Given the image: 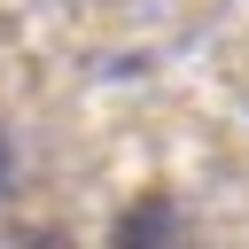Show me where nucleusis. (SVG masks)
<instances>
[{
	"label": "nucleus",
	"instance_id": "obj_1",
	"mask_svg": "<svg viewBox=\"0 0 249 249\" xmlns=\"http://www.w3.org/2000/svg\"><path fill=\"white\" fill-rule=\"evenodd\" d=\"M0 163H8V156H0Z\"/></svg>",
	"mask_w": 249,
	"mask_h": 249
}]
</instances>
